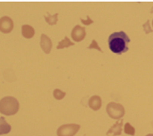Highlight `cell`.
Masks as SVG:
<instances>
[{"instance_id": "1", "label": "cell", "mask_w": 153, "mask_h": 136, "mask_svg": "<svg viewBox=\"0 0 153 136\" xmlns=\"http://www.w3.org/2000/svg\"><path fill=\"white\" fill-rule=\"evenodd\" d=\"M129 42H131V39H129L125 31H116L111 33L108 39L111 51H113L114 53L118 55L128 50V44Z\"/></svg>"}, {"instance_id": "2", "label": "cell", "mask_w": 153, "mask_h": 136, "mask_svg": "<svg viewBox=\"0 0 153 136\" xmlns=\"http://www.w3.org/2000/svg\"><path fill=\"white\" fill-rule=\"evenodd\" d=\"M19 110V102L13 97H5L0 100V113L5 115H13Z\"/></svg>"}, {"instance_id": "3", "label": "cell", "mask_w": 153, "mask_h": 136, "mask_svg": "<svg viewBox=\"0 0 153 136\" xmlns=\"http://www.w3.org/2000/svg\"><path fill=\"white\" fill-rule=\"evenodd\" d=\"M108 115L113 119H120L125 114V108L119 103L110 102L106 107Z\"/></svg>"}, {"instance_id": "4", "label": "cell", "mask_w": 153, "mask_h": 136, "mask_svg": "<svg viewBox=\"0 0 153 136\" xmlns=\"http://www.w3.org/2000/svg\"><path fill=\"white\" fill-rule=\"evenodd\" d=\"M80 129L79 124H64L57 129L58 136H74Z\"/></svg>"}, {"instance_id": "5", "label": "cell", "mask_w": 153, "mask_h": 136, "mask_svg": "<svg viewBox=\"0 0 153 136\" xmlns=\"http://www.w3.org/2000/svg\"><path fill=\"white\" fill-rule=\"evenodd\" d=\"M13 28V21L9 16H3L0 18V31L9 33Z\"/></svg>"}, {"instance_id": "6", "label": "cell", "mask_w": 153, "mask_h": 136, "mask_svg": "<svg viewBox=\"0 0 153 136\" xmlns=\"http://www.w3.org/2000/svg\"><path fill=\"white\" fill-rule=\"evenodd\" d=\"M85 35H86L85 28L83 27H80L79 25L75 26L74 28L72 29L71 36L75 42H80V41L84 39Z\"/></svg>"}, {"instance_id": "7", "label": "cell", "mask_w": 153, "mask_h": 136, "mask_svg": "<svg viewBox=\"0 0 153 136\" xmlns=\"http://www.w3.org/2000/svg\"><path fill=\"white\" fill-rule=\"evenodd\" d=\"M40 45L42 47V49L45 51V54H49L52 48V41L48 35L42 34L41 35V40H40Z\"/></svg>"}, {"instance_id": "8", "label": "cell", "mask_w": 153, "mask_h": 136, "mask_svg": "<svg viewBox=\"0 0 153 136\" xmlns=\"http://www.w3.org/2000/svg\"><path fill=\"white\" fill-rule=\"evenodd\" d=\"M101 105H102V100L100 97L98 96H93L88 100V106L94 111H98L101 108Z\"/></svg>"}, {"instance_id": "9", "label": "cell", "mask_w": 153, "mask_h": 136, "mask_svg": "<svg viewBox=\"0 0 153 136\" xmlns=\"http://www.w3.org/2000/svg\"><path fill=\"white\" fill-rule=\"evenodd\" d=\"M123 120H120L118 122H116L114 125H113L110 129L107 132V135H114V136H117L120 135L122 133V126H123Z\"/></svg>"}, {"instance_id": "10", "label": "cell", "mask_w": 153, "mask_h": 136, "mask_svg": "<svg viewBox=\"0 0 153 136\" xmlns=\"http://www.w3.org/2000/svg\"><path fill=\"white\" fill-rule=\"evenodd\" d=\"M11 131V126L6 121L5 117H0V135L7 134Z\"/></svg>"}, {"instance_id": "11", "label": "cell", "mask_w": 153, "mask_h": 136, "mask_svg": "<svg viewBox=\"0 0 153 136\" xmlns=\"http://www.w3.org/2000/svg\"><path fill=\"white\" fill-rule=\"evenodd\" d=\"M35 30L34 28L29 25H23L22 26V35L27 39H30L34 36Z\"/></svg>"}, {"instance_id": "12", "label": "cell", "mask_w": 153, "mask_h": 136, "mask_svg": "<svg viewBox=\"0 0 153 136\" xmlns=\"http://www.w3.org/2000/svg\"><path fill=\"white\" fill-rule=\"evenodd\" d=\"M71 45H74V43L70 41V39L68 37H64L60 43L58 44L57 45V49H62V48H65V47H68V46H71Z\"/></svg>"}, {"instance_id": "13", "label": "cell", "mask_w": 153, "mask_h": 136, "mask_svg": "<svg viewBox=\"0 0 153 136\" xmlns=\"http://www.w3.org/2000/svg\"><path fill=\"white\" fill-rule=\"evenodd\" d=\"M45 19L49 25H55L58 21V13H55L54 15H50L49 13H46L45 15Z\"/></svg>"}, {"instance_id": "14", "label": "cell", "mask_w": 153, "mask_h": 136, "mask_svg": "<svg viewBox=\"0 0 153 136\" xmlns=\"http://www.w3.org/2000/svg\"><path fill=\"white\" fill-rule=\"evenodd\" d=\"M124 132L126 134H128V135H134L135 134V129L129 124L128 122H127L125 124V127H124Z\"/></svg>"}, {"instance_id": "15", "label": "cell", "mask_w": 153, "mask_h": 136, "mask_svg": "<svg viewBox=\"0 0 153 136\" xmlns=\"http://www.w3.org/2000/svg\"><path fill=\"white\" fill-rule=\"evenodd\" d=\"M53 96H54V97L56 99L61 100V99H62L64 97H65V92H62L60 89H55L54 91H53Z\"/></svg>"}, {"instance_id": "16", "label": "cell", "mask_w": 153, "mask_h": 136, "mask_svg": "<svg viewBox=\"0 0 153 136\" xmlns=\"http://www.w3.org/2000/svg\"><path fill=\"white\" fill-rule=\"evenodd\" d=\"M88 48L89 49H93V48H96V49H97L98 51H100V52H102V49L100 48V47L98 46V44H97V42L96 40H93L92 41V43H91V45L88 46Z\"/></svg>"}, {"instance_id": "17", "label": "cell", "mask_w": 153, "mask_h": 136, "mask_svg": "<svg viewBox=\"0 0 153 136\" xmlns=\"http://www.w3.org/2000/svg\"><path fill=\"white\" fill-rule=\"evenodd\" d=\"M143 27H144V29H145V31H146V34H149V32H152V29H151V27L149 26V20H148V21L146 22V24H144Z\"/></svg>"}, {"instance_id": "18", "label": "cell", "mask_w": 153, "mask_h": 136, "mask_svg": "<svg viewBox=\"0 0 153 136\" xmlns=\"http://www.w3.org/2000/svg\"><path fill=\"white\" fill-rule=\"evenodd\" d=\"M80 21L85 24V25H90V24L93 23V20L90 18V16H86V19H83V18H80Z\"/></svg>"}, {"instance_id": "19", "label": "cell", "mask_w": 153, "mask_h": 136, "mask_svg": "<svg viewBox=\"0 0 153 136\" xmlns=\"http://www.w3.org/2000/svg\"><path fill=\"white\" fill-rule=\"evenodd\" d=\"M146 136H153V134L150 133V134H148V135H146Z\"/></svg>"}, {"instance_id": "20", "label": "cell", "mask_w": 153, "mask_h": 136, "mask_svg": "<svg viewBox=\"0 0 153 136\" xmlns=\"http://www.w3.org/2000/svg\"><path fill=\"white\" fill-rule=\"evenodd\" d=\"M152 25H153V20H152Z\"/></svg>"}]
</instances>
